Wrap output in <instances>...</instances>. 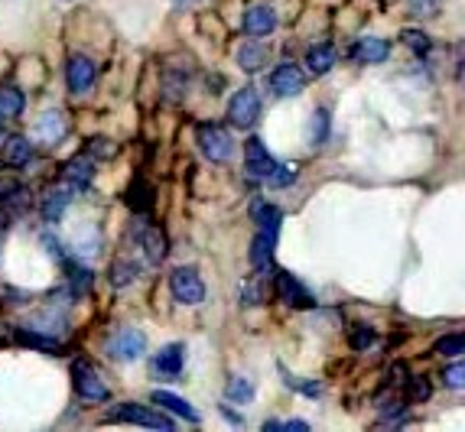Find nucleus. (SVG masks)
I'll use <instances>...</instances> for the list:
<instances>
[{
    "instance_id": "nucleus-1",
    "label": "nucleus",
    "mask_w": 465,
    "mask_h": 432,
    "mask_svg": "<svg viewBox=\"0 0 465 432\" xmlns=\"http://www.w3.org/2000/svg\"><path fill=\"white\" fill-rule=\"evenodd\" d=\"M104 351H108L111 361L134 364V361H140V358L147 355V335L140 332V329H134V325H127V329H117V332L108 335V341H104Z\"/></svg>"
},
{
    "instance_id": "nucleus-2",
    "label": "nucleus",
    "mask_w": 465,
    "mask_h": 432,
    "mask_svg": "<svg viewBox=\"0 0 465 432\" xmlns=\"http://www.w3.org/2000/svg\"><path fill=\"white\" fill-rule=\"evenodd\" d=\"M199 150L209 162H228L234 156V137L222 123H202L199 127Z\"/></svg>"
},
{
    "instance_id": "nucleus-3",
    "label": "nucleus",
    "mask_w": 465,
    "mask_h": 432,
    "mask_svg": "<svg viewBox=\"0 0 465 432\" xmlns=\"http://www.w3.org/2000/svg\"><path fill=\"white\" fill-rule=\"evenodd\" d=\"M104 423H131V426H147V429H160V432H170L173 429V419L163 417V413H156L150 407H140V403H121L114 407L104 417Z\"/></svg>"
},
{
    "instance_id": "nucleus-4",
    "label": "nucleus",
    "mask_w": 465,
    "mask_h": 432,
    "mask_svg": "<svg viewBox=\"0 0 465 432\" xmlns=\"http://www.w3.org/2000/svg\"><path fill=\"white\" fill-rule=\"evenodd\" d=\"M257 117H261V94H257V88H238L232 94V101H228V123L238 127V131H251Z\"/></svg>"
},
{
    "instance_id": "nucleus-5",
    "label": "nucleus",
    "mask_w": 465,
    "mask_h": 432,
    "mask_svg": "<svg viewBox=\"0 0 465 432\" xmlns=\"http://www.w3.org/2000/svg\"><path fill=\"white\" fill-rule=\"evenodd\" d=\"M170 290L176 296V302H183V306H199L205 299V283H202L195 267H176L170 273Z\"/></svg>"
},
{
    "instance_id": "nucleus-6",
    "label": "nucleus",
    "mask_w": 465,
    "mask_h": 432,
    "mask_svg": "<svg viewBox=\"0 0 465 432\" xmlns=\"http://www.w3.org/2000/svg\"><path fill=\"white\" fill-rule=\"evenodd\" d=\"M72 384H75V394L88 403H104L108 400V384L98 378V370L88 361H75L72 364Z\"/></svg>"
},
{
    "instance_id": "nucleus-7",
    "label": "nucleus",
    "mask_w": 465,
    "mask_h": 432,
    "mask_svg": "<svg viewBox=\"0 0 465 432\" xmlns=\"http://www.w3.org/2000/svg\"><path fill=\"white\" fill-rule=\"evenodd\" d=\"M94 82H98V65H94L88 55H69V62H65V85H69L72 94H88L94 88Z\"/></svg>"
},
{
    "instance_id": "nucleus-8",
    "label": "nucleus",
    "mask_w": 465,
    "mask_h": 432,
    "mask_svg": "<svg viewBox=\"0 0 465 432\" xmlns=\"http://www.w3.org/2000/svg\"><path fill=\"white\" fill-rule=\"evenodd\" d=\"M72 195H75V185H69V182L49 185L46 192H43V199H39V215H43V221L46 224L63 221L65 211H69V205H72Z\"/></svg>"
},
{
    "instance_id": "nucleus-9",
    "label": "nucleus",
    "mask_w": 465,
    "mask_h": 432,
    "mask_svg": "<svg viewBox=\"0 0 465 432\" xmlns=\"http://www.w3.org/2000/svg\"><path fill=\"white\" fill-rule=\"evenodd\" d=\"M267 85H271V92L277 98H296L306 88V72L300 65H293V62H280L277 69L271 72V78H267Z\"/></svg>"
},
{
    "instance_id": "nucleus-10",
    "label": "nucleus",
    "mask_w": 465,
    "mask_h": 432,
    "mask_svg": "<svg viewBox=\"0 0 465 432\" xmlns=\"http://www.w3.org/2000/svg\"><path fill=\"white\" fill-rule=\"evenodd\" d=\"M273 170H277V160H273L271 150L264 147V140L251 137L248 143H244V172H248L251 179H261V182H267Z\"/></svg>"
},
{
    "instance_id": "nucleus-11",
    "label": "nucleus",
    "mask_w": 465,
    "mask_h": 432,
    "mask_svg": "<svg viewBox=\"0 0 465 432\" xmlns=\"http://www.w3.org/2000/svg\"><path fill=\"white\" fill-rule=\"evenodd\" d=\"M134 241H137V247L143 250V260L147 263H163V257H166V238H163V231L156 228V224H150V221H137L134 224Z\"/></svg>"
},
{
    "instance_id": "nucleus-12",
    "label": "nucleus",
    "mask_w": 465,
    "mask_h": 432,
    "mask_svg": "<svg viewBox=\"0 0 465 432\" xmlns=\"http://www.w3.org/2000/svg\"><path fill=\"white\" fill-rule=\"evenodd\" d=\"M277 296L293 309H312L316 306V296H312L310 290H306V286H302L300 280L287 270L277 273Z\"/></svg>"
},
{
    "instance_id": "nucleus-13",
    "label": "nucleus",
    "mask_w": 465,
    "mask_h": 432,
    "mask_svg": "<svg viewBox=\"0 0 465 432\" xmlns=\"http://www.w3.org/2000/svg\"><path fill=\"white\" fill-rule=\"evenodd\" d=\"M241 26H244V33H248V36L264 39V36H271V33L277 30V14H273V7H267V4H254V7L244 10V16H241Z\"/></svg>"
},
{
    "instance_id": "nucleus-14",
    "label": "nucleus",
    "mask_w": 465,
    "mask_h": 432,
    "mask_svg": "<svg viewBox=\"0 0 465 432\" xmlns=\"http://www.w3.org/2000/svg\"><path fill=\"white\" fill-rule=\"evenodd\" d=\"M183 368H186V345H179V341L163 345L153 355V374L156 378H179Z\"/></svg>"
},
{
    "instance_id": "nucleus-15",
    "label": "nucleus",
    "mask_w": 465,
    "mask_h": 432,
    "mask_svg": "<svg viewBox=\"0 0 465 432\" xmlns=\"http://www.w3.org/2000/svg\"><path fill=\"white\" fill-rule=\"evenodd\" d=\"M69 133V114L59 108H49L39 114L36 121V137L43 140V143H59V140Z\"/></svg>"
},
{
    "instance_id": "nucleus-16",
    "label": "nucleus",
    "mask_w": 465,
    "mask_h": 432,
    "mask_svg": "<svg viewBox=\"0 0 465 432\" xmlns=\"http://www.w3.org/2000/svg\"><path fill=\"white\" fill-rule=\"evenodd\" d=\"M63 179L69 185H75V189H88V185H92V179H94L92 156L82 153V156H72V160H65L63 162Z\"/></svg>"
},
{
    "instance_id": "nucleus-17",
    "label": "nucleus",
    "mask_w": 465,
    "mask_h": 432,
    "mask_svg": "<svg viewBox=\"0 0 465 432\" xmlns=\"http://www.w3.org/2000/svg\"><path fill=\"white\" fill-rule=\"evenodd\" d=\"M267 59H271V46H267V43H257V36H251V43H244V46L238 49V65L248 72V75L264 69Z\"/></svg>"
},
{
    "instance_id": "nucleus-18",
    "label": "nucleus",
    "mask_w": 465,
    "mask_h": 432,
    "mask_svg": "<svg viewBox=\"0 0 465 432\" xmlns=\"http://www.w3.org/2000/svg\"><path fill=\"white\" fill-rule=\"evenodd\" d=\"M391 55V43L381 36H361L355 43V62H361V65H378V62H384Z\"/></svg>"
},
{
    "instance_id": "nucleus-19",
    "label": "nucleus",
    "mask_w": 465,
    "mask_h": 432,
    "mask_svg": "<svg viewBox=\"0 0 465 432\" xmlns=\"http://www.w3.org/2000/svg\"><path fill=\"white\" fill-rule=\"evenodd\" d=\"M335 59H339V53H335V46H329V43H316V46L306 49V69H310L312 75H326V72H332Z\"/></svg>"
},
{
    "instance_id": "nucleus-20",
    "label": "nucleus",
    "mask_w": 465,
    "mask_h": 432,
    "mask_svg": "<svg viewBox=\"0 0 465 432\" xmlns=\"http://www.w3.org/2000/svg\"><path fill=\"white\" fill-rule=\"evenodd\" d=\"M153 403L156 407L170 409V413H176V417L186 419V423H199V409H195L189 400H183V397L170 394V390H153Z\"/></svg>"
},
{
    "instance_id": "nucleus-21",
    "label": "nucleus",
    "mask_w": 465,
    "mask_h": 432,
    "mask_svg": "<svg viewBox=\"0 0 465 432\" xmlns=\"http://www.w3.org/2000/svg\"><path fill=\"white\" fill-rule=\"evenodd\" d=\"M273 247H277V234L257 231L251 241V267L254 270H267L273 263Z\"/></svg>"
},
{
    "instance_id": "nucleus-22",
    "label": "nucleus",
    "mask_w": 465,
    "mask_h": 432,
    "mask_svg": "<svg viewBox=\"0 0 465 432\" xmlns=\"http://www.w3.org/2000/svg\"><path fill=\"white\" fill-rule=\"evenodd\" d=\"M30 160H33V143H30V140L20 137V133H14V137L4 140V162H7V166H14V170H24Z\"/></svg>"
},
{
    "instance_id": "nucleus-23",
    "label": "nucleus",
    "mask_w": 465,
    "mask_h": 432,
    "mask_svg": "<svg viewBox=\"0 0 465 432\" xmlns=\"http://www.w3.org/2000/svg\"><path fill=\"white\" fill-rule=\"evenodd\" d=\"M257 221V231H267V234H280V224H283V211L271 201H254V209H251Z\"/></svg>"
},
{
    "instance_id": "nucleus-24",
    "label": "nucleus",
    "mask_w": 465,
    "mask_h": 432,
    "mask_svg": "<svg viewBox=\"0 0 465 432\" xmlns=\"http://www.w3.org/2000/svg\"><path fill=\"white\" fill-rule=\"evenodd\" d=\"M26 108V94L20 92L16 85H0V117L4 121H14L20 117Z\"/></svg>"
},
{
    "instance_id": "nucleus-25",
    "label": "nucleus",
    "mask_w": 465,
    "mask_h": 432,
    "mask_svg": "<svg viewBox=\"0 0 465 432\" xmlns=\"http://www.w3.org/2000/svg\"><path fill=\"white\" fill-rule=\"evenodd\" d=\"M101 247V234L94 231L92 224H85V228H78L75 241H72V250H75L78 257H94Z\"/></svg>"
},
{
    "instance_id": "nucleus-26",
    "label": "nucleus",
    "mask_w": 465,
    "mask_h": 432,
    "mask_svg": "<svg viewBox=\"0 0 465 432\" xmlns=\"http://www.w3.org/2000/svg\"><path fill=\"white\" fill-rule=\"evenodd\" d=\"M16 341L26 348H36V351H49V355H55V351L63 348L59 339H53V335H46V332H30V329H24V332L16 335Z\"/></svg>"
},
{
    "instance_id": "nucleus-27",
    "label": "nucleus",
    "mask_w": 465,
    "mask_h": 432,
    "mask_svg": "<svg viewBox=\"0 0 465 432\" xmlns=\"http://www.w3.org/2000/svg\"><path fill=\"white\" fill-rule=\"evenodd\" d=\"M225 397L234 403H251L254 400V384H251L248 378H232L225 387Z\"/></svg>"
},
{
    "instance_id": "nucleus-28",
    "label": "nucleus",
    "mask_w": 465,
    "mask_h": 432,
    "mask_svg": "<svg viewBox=\"0 0 465 432\" xmlns=\"http://www.w3.org/2000/svg\"><path fill=\"white\" fill-rule=\"evenodd\" d=\"M436 355H442V358H459V355H465V332L442 335V339L436 341Z\"/></svg>"
},
{
    "instance_id": "nucleus-29",
    "label": "nucleus",
    "mask_w": 465,
    "mask_h": 432,
    "mask_svg": "<svg viewBox=\"0 0 465 432\" xmlns=\"http://www.w3.org/2000/svg\"><path fill=\"white\" fill-rule=\"evenodd\" d=\"M134 280H137V263L131 260H117L114 267H111V286H131Z\"/></svg>"
},
{
    "instance_id": "nucleus-30",
    "label": "nucleus",
    "mask_w": 465,
    "mask_h": 432,
    "mask_svg": "<svg viewBox=\"0 0 465 432\" xmlns=\"http://www.w3.org/2000/svg\"><path fill=\"white\" fill-rule=\"evenodd\" d=\"M401 43H407V49H411V53H417V55H427L430 49H433L430 36H427V33H420V30H403Z\"/></svg>"
},
{
    "instance_id": "nucleus-31",
    "label": "nucleus",
    "mask_w": 465,
    "mask_h": 432,
    "mask_svg": "<svg viewBox=\"0 0 465 432\" xmlns=\"http://www.w3.org/2000/svg\"><path fill=\"white\" fill-rule=\"evenodd\" d=\"M442 384L450 390H465V358L462 361H452L450 368L442 370Z\"/></svg>"
},
{
    "instance_id": "nucleus-32",
    "label": "nucleus",
    "mask_w": 465,
    "mask_h": 432,
    "mask_svg": "<svg viewBox=\"0 0 465 432\" xmlns=\"http://www.w3.org/2000/svg\"><path fill=\"white\" fill-rule=\"evenodd\" d=\"M349 345H351V351H365V348H371L374 345L371 325H355V329L349 332Z\"/></svg>"
},
{
    "instance_id": "nucleus-33",
    "label": "nucleus",
    "mask_w": 465,
    "mask_h": 432,
    "mask_svg": "<svg viewBox=\"0 0 465 432\" xmlns=\"http://www.w3.org/2000/svg\"><path fill=\"white\" fill-rule=\"evenodd\" d=\"M186 72L183 75H176V69H166V82H163V92L170 94V101H176V98H183L186 94Z\"/></svg>"
},
{
    "instance_id": "nucleus-34",
    "label": "nucleus",
    "mask_w": 465,
    "mask_h": 432,
    "mask_svg": "<svg viewBox=\"0 0 465 432\" xmlns=\"http://www.w3.org/2000/svg\"><path fill=\"white\" fill-rule=\"evenodd\" d=\"M280 374L287 378V387H290V390H296V394H302V397H319V394H322V387H319L316 380L290 378V374H287V370H283V368H280Z\"/></svg>"
},
{
    "instance_id": "nucleus-35",
    "label": "nucleus",
    "mask_w": 465,
    "mask_h": 432,
    "mask_svg": "<svg viewBox=\"0 0 465 432\" xmlns=\"http://www.w3.org/2000/svg\"><path fill=\"white\" fill-rule=\"evenodd\" d=\"M296 182V170L293 166H283V162H277V170L271 172V179H267V185L271 189H287V185Z\"/></svg>"
},
{
    "instance_id": "nucleus-36",
    "label": "nucleus",
    "mask_w": 465,
    "mask_h": 432,
    "mask_svg": "<svg viewBox=\"0 0 465 432\" xmlns=\"http://www.w3.org/2000/svg\"><path fill=\"white\" fill-rule=\"evenodd\" d=\"M430 394H433V387H430L427 378H411V380H407V397H411L413 403L430 400Z\"/></svg>"
},
{
    "instance_id": "nucleus-37",
    "label": "nucleus",
    "mask_w": 465,
    "mask_h": 432,
    "mask_svg": "<svg viewBox=\"0 0 465 432\" xmlns=\"http://www.w3.org/2000/svg\"><path fill=\"white\" fill-rule=\"evenodd\" d=\"M127 201H131V209L147 211L150 209V189L143 182H134V189L127 192Z\"/></svg>"
},
{
    "instance_id": "nucleus-38",
    "label": "nucleus",
    "mask_w": 465,
    "mask_h": 432,
    "mask_svg": "<svg viewBox=\"0 0 465 432\" xmlns=\"http://www.w3.org/2000/svg\"><path fill=\"white\" fill-rule=\"evenodd\" d=\"M92 290V270H85V267H72V293L82 296Z\"/></svg>"
},
{
    "instance_id": "nucleus-39",
    "label": "nucleus",
    "mask_w": 465,
    "mask_h": 432,
    "mask_svg": "<svg viewBox=\"0 0 465 432\" xmlns=\"http://www.w3.org/2000/svg\"><path fill=\"white\" fill-rule=\"evenodd\" d=\"M326 133H329V111L319 108L316 117H312V143H322Z\"/></svg>"
},
{
    "instance_id": "nucleus-40",
    "label": "nucleus",
    "mask_w": 465,
    "mask_h": 432,
    "mask_svg": "<svg viewBox=\"0 0 465 432\" xmlns=\"http://www.w3.org/2000/svg\"><path fill=\"white\" fill-rule=\"evenodd\" d=\"M411 10L427 20V16H433L436 10H440V0H411Z\"/></svg>"
},
{
    "instance_id": "nucleus-41",
    "label": "nucleus",
    "mask_w": 465,
    "mask_h": 432,
    "mask_svg": "<svg viewBox=\"0 0 465 432\" xmlns=\"http://www.w3.org/2000/svg\"><path fill=\"white\" fill-rule=\"evenodd\" d=\"M88 153L92 156H114L117 153V147L114 143H111V140H92V143H88Z\"/></svg>"
},
{
    "instance_id": "nucleus-42",
    "label": "nucleus",
    "mask_w": 465,
    "mask_h": 432,
    "mask_svg": "<svg viewBox=\"0 0 465 432\" xmlns=\"http://www.w3.org/2000/svg\"><path fill=\"white\" fill-rule=\"evenodd\" d=\"M283 429L287 432H306L310 429V423H302V419H290V423H283Z\"/></svg>"
},
{
    "instance_id": "nucleus-43",
    "label": "nucleus",
    "mask_w": 465,
    "mask_h": 432,
    "mask_svg": "<svg viewBox=\"0 0 465 432\" xmlns=\"http://www.w3.org/2000/svg\"><path fill=\"white\" fill-rule=\"evenodd\" d=\"M173 4H179V7H189V4H199V0H173Z\"/></svg>"
},
{
    "instance_id": "nucleus-44",
    "label": "nucleus",
    "mask_w": 465,
    "mask_h": 432,
    "mask_svg": "<svg viewBox=\"0 0 465 432\" xmlns=\"http://www.w3.org/2000/svg\"><path fill=\"white\" fill-rule=\"evenodd\" d=\"M459 85L465 88V62H462V69H459Z\"/></svg>"
},
{
    "instance_id": "nucleus-45",
    "label": "nucleus",
    "mask_w": 465,
    "mask_h": 432,
    "mask_svg": "<svg viewBox=\"0 0 465 432\" xmlns=\"http://www.w3.org/2000/svg\"><path fill=\"white\" fill-rule=\"evenodd\" d=\"M0 121H4V117H0Z\"/></svg>"
}]
</instances>
